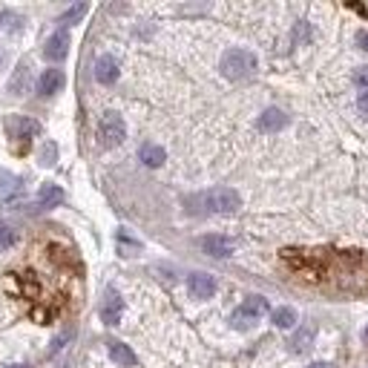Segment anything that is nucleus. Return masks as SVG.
<instances>
[{
  "mask_svg": "<svg viewBox=\"0 0 368 368\" xmlns=\"http://www.w3.org/2000/svg\"><path fill=\"white\" fill-rule=\"evenodd\" d=\"M187 204H199V213H216V216H227V213H234L242 199L236 190L230 187H213L207 193H199V196H193Z\"/></svg>",
  "mask_w": 368,
  "mask_h": 368,
  "instance_id": "nucleus-1",
  "label": "nucleus"
},
{
  "mask_svg": "<svg viewBox=\"0 0 368 368\" xmlns=\"http://www.w3.org/2000/svg\"><path fill=\"white\" fill-rule=\"evenodd\" d=\"M219 69H222L225 78L242 81V78H247V75H254V69H256V55L250 52V49L234 46V49H227V52L222 55Z\"/></svg>",
  "mask_w": 368,
  "mask_h": 368,
  "instance_id": "nucleus-2",
  "label": "nucleus"
},
{
  "mask_svg": "<svg viewBox=\"0 0 368 368\" xmlns=\"http://www.w3.org/2000/svg\"><path fill=\"white\" fill-rule=\"evenodd\" d=\"M265 314H268V299H265V297H247V299L236 308V311H234L230 322H234V328H239V331H245V328H250L254 322H259Z\"/></svg>",
  "mask_w": 368,
  "mask_h": 368,
  "instance_id": "nucleus-3",
  "label": "nucleus"
},
{
  "mask_svg": "<svg viewBox=\"0 0 368 368\" xmlns=\"http://www.w3.org/2000/svg\"><path fill=\"white\" fill-rule=\"evenodd\" d=\"M98 132H101V141L107 147H115V144H121L124 141V135H127V124L119 112H104L101 115V124H98Z\"/></svg>",
  "mask_w": 368,
  "mask_h": 368,
  "instance_id": "nucleus-4",
  "label": "nucleus"
},
{
  "mask_svg": "<svg viewBox=\"0 0 368 368\" xmlns=\"http://www.w3.org/2000/svg\"><path fill=\"white\" fill-rule=\"evenodd\" d=\"M6 130L15 141H29V135L41 132V124L32 121V119H24V115H9L6 119Z\"/></svg>",
  "mask_w": 368,
  "mask_h": 368,
  "instance_id": "nucleus-5",
  "label": "nucleus"
},
{
  "mask_svg": "<svg viewBox=\"0 0 368 368\" xmlns=\"http://www.w3.org/2000/svg\"><path fill=\"white\" fill-rule=\"evenodd\" d=\"M187 290L193 299H210L213 294H216V279H213L210 274H193L187 279Z\"/></svg>",
  "mask_w": 368,
  "mask_h": 368,
  "instance_id": "nucleus-6",
  "label": "nucleus"
},
{
  "mask_svg": "<svg viewBox=\"0 0 368 368\" xmlns=\"http://www.w3.org/2000/svg\"><path fill=\"white\" fill-rule=\"evenodd\" d=\"M121 314H124V302H121V297L109 288L107 297H104V302H101V319H104L107 325H119V322H121Z\"/></svg>",
  "mask_w": 368,
  "mask_h": 368,
  "instance_id": "nucleus-7",
  "label": "nucleus"
},
{
  "mask_svg": "<svg viewBox=\"0 0 368 368\" xmlns=\"http://www.w3.org/2000/svg\"><path fill=\"white\" fill-rule=\"evenodd\" d=\"M202 250H204L207 256L227 259L230 254H234V242H230L227 236H219V234H213V236H204V239H202Z\"/></svg>",
  "mask_w": 368,
  "mask_h": 368,
  "instance_id": "nucleus-8",
  "label": "nucleus"
},
{
  "mask_svg": "<svg viewBox=\"0 0 368 368\" xmlns=\"http://www.w3.org/2000/svg\"><path fill=\"white\" fill-rule=\"evenodd\" d=\"M95 81L107 84V87L119 81V61H115L112 55H101L98 61H95Z\"/></svg>",
  "mask_w": 368,
  "mask_h": 368,
  "instance_id": "nucleus-9",
  "label": "nucleus"
},
{
  "mask_svg": "<svg viewBox=\"0 0 368 368\" xmlns=\"http://www.w3.org/2000/svg\"><path fill=\"white\" fill-rule=\"evenodd\" d=\"M44 55L49 58V61H64V58L69 55V35L64 32V29H58L49 41H46V49H44Z\"/></svg>",
  "mask_w": 368,
  "mask_h": 368,
  "instance_id": "nucleus-10",
  "label": "nucleus"
},
{
  "mask_svg": "<svg viewBox=\"0 0 368 368\" xmlns=\"http://www.w3.org/2000/svg\"><path fill=\"white\" fill-rule=\"evenodd\" d=\"M64 81H67V75H64V69H46L44 75H41V81H37V92L44 95V98H49V95H55L58 89L64 87Z\"/></svg>",
  "mask_w": 368,
  "mask_h": 368,
  "instance_id": "nucleus-11",
  "label": "nucleus"
},
{
  "mask_svg": "<svg viewBox=\"0 0 368 368\" xmlns=\"http://www.w3.org/2000/svg\"><path fill=\"white\" fill-rule=\"evenodd\" d=\"M285 124H288V115H285L282 109H277V107L265 109V112L259 115V121H256L259 132H277V130H282Z\"/></svg>",
  "mask_w": 368,
  "mask_h": 368,
  "instance_id": "nucleus-12",
  "label": "nucleus"
},
{
  "mask_svg": "<svg viewBox=\"0 0 368 368\" xmlns=\"http://www.w3.org/2000/svg\"><path fill=\"white\" fill-rule=\"evenodd\" d=\"M107 351H109V357H112L115 362L124 365V368H132L135 362H139V360H135V354L130 351V345H124V342H119V340H109V342H107Z\"/></svg>",
  "mask_w": 368,
  "mask_h": 368,
  "instance_id": "nucleus-13",
  "label": "nucleus"
},
{
  "mask_svg": "<svg viewBox=\"0 0 368 368\" xmlns=\"http://www.w3.org/2000/svg\"><path fill=\"white\" fill-rule=\"evenodd\" d=\"M64 202V190L58 184H44L41 193H37V204L41 207H58Z\"/></svg>",
  "mask_w": 368,
  "mask_h": 368,
  "instance_id": "nucleus-14",
  "label": "nucleus"
},
{
  "mask_svg": "<svg viewBox=\"0 0 368 368\" xmlns=\"http://www.w3.org/2000/svg\"><path fill=\"white\" fill-rule=\"evenodd\" d=\"M139 156H141V161H144L147 167H161V161H164V150H161L159 144H141Z\"/></svg>",
  "mask_w": 368,
  "mask_h": 368,
  "instance_id": "nucleus-15",
  "label": "nucleus"
},
{
  "mask_svg": "<svg viewBox=\"0 0 368 368\" xmlns=\"http://www.w3.org/2000/svg\"><path fill=\"white\" fill-rule=\"evenodd\" d=\"M270 319H274L277 328H294L297 325V311H294V308H288V305H282V308H277V311L270 314Z\"/></svg>",
  "mask_w": 368,
  "mask_h": 368,
  "instance_id": "nucleus-16",
  "label": "nucleus"
},
{
  "mask_svg": "<svg viewBox=\"0 0 368 368\" xmlns=\"http://www.w3.org/2000/svg\"><path fill=\"white\" fill-rule=\"evenodd\" d=\"M17 190H21V179L0 170V196H12V193H17Z\"/></svg>",
  "mask_w": 368,
  "mask_h": 368,
  "instance_id": "nucleus-17",
  "label": "nucleus"
},
{
  "mask_svg": "<svg viewBox=\"0 0 368 368\" xmlns=\"http://www.w3.org/2000/svg\"><path fill=\"white\" fill-rule=\"evenodd\" d=\"M26 78H29V67H26V64H21V67H17V72H15V78L9 81V92L21 95V92L26 89Z\"/></svg>",
  "mask_w": 368,
  "mask_h": 368,
  "instance_id": "nucleus-18",
  "label": "nucleus"
},
{
  "mask_svg": "<svg viewBox=\"0 0 368 368\" xmlns=\"http://www.w3.org/2000/svg\"><path fill=\"white\" fill-rule=\"evenodd\" d=\"M311 340H314V328H302V331L290 340V348H294V351H305V348H311Z\"/></svg>",
  "mask_w": 368,
  "mask_h": 368,
  "instance_id": "nucleus-19",
  "label": "nucleus"
},
{
  "mask_svg": "<svg viewBox=\"0 0 368 368\" xmlns=\"http://www.w3.org/2000/svg\"><path fill=\"white\" fill-rule=\"evenodd\" d=\"M87 12V6L84 3H78V6H72V9H67L64 15H61V24H72V21H78V17Z\"/></svg>",
  "mask_w": 368,
  "mask_h": 368,
  "instance_id": "nucleus-20",
  "label": "nucleus"
},
{
  "mask_svg": "<svg viewBox=\"0 0 368 368\" xmlns=\"http://www.w3.org/2000/svg\"><path fill=\"white\" fill-rule=\"evenodd\" d=\"M15 242V230L12 227H0V250H6Z\"/></svg>",
  "mask_w": 368,
  "mask_h": 368,
  "instance_id": "nucleus-21",
  "label": "nucleus"
},
{
  "mask_svg": "<svg viewBox=\"0 0 368 368\" xmlns=\"http://www.w3.org/2000/svg\"><path fill=\"white\" fill-rule=\"evenodd\" d=\"M354 84H357L362 92H368V67L357 69V75H354Z\"/></svg>",
  "mask_w": 368,
  "mask_h": 368,
  "instance_id": "nucleus-22",
  "label": "nucleus"
},
{
  "mask_svg": "<svg viewBox=\"0 0 368 368\" xmlns=\"http://www.w3.org/2000/svg\"><path fill=\"white\" fill-rule=\"evenodd\" d=\"M294 35H297V41H308V35H311V29H308V24H299Z\"/></svg>",
  "mask_w": 368,
  "mask_h": 368,
  "instance_id": "nucleus-23",
  "label": "nucleus"
},
{
  "mask_svg": "<svg viewBox=\"0 0 368 368\" xmlns=\"http://www.w3.org/2000/svg\"><path fill=\"white\" fill-rule=\"evenodd\" d=\"M357 44H360V49H365V52H368V32H365V29H360V32H357Z\"/></svg>",
  "mask_w": 368,
  "mask_h": 368,
  "instance_id": "nucleus-24",
  "label": "nucleus"
},
{
  "mask_svg": "<svg viewBox=\"0 0 368 368\" xmlns=\"http://www.w3.org/2000/svg\"><path fill=\"white\" fill-rule=\"evenodd\" d=\"M357 104H360V109H362V112H368V92H360Z\"/></svg>",
  "mask_w": 368,
  "mask_h": 368,
  "instance_id": "nucleus-25",
  "label": "nucleus"
},
{
  "mask_svg": "<svg viewBox=\"0 0 368 368\" xmlns=\"http://www.w3.org/2000/svg\"><path fill=\"white\" fill-rule=\"evenodd\" d=\"M351 9H357V12H360V15H365V17H368V6H362V3H354V6H351Z\"/></svg>",
  "mask_w": 368,
  "mask_h": 368,
  "instance_id": "nucleus-26",
  "label": "nucleus"
},
{
  "mask_svg": "<svg viewBox=\"0 0 368 368\" xmlns=\"http://www.w3.org/2000/svg\"><path fill=\"white\" fill-rule=\"evenodd\" d=\"M308 368H328L325 362H314V365H308Z\"/></svg>",
  "mask_w": 368,
  "mask_h": 368,
  "instance_id": "nucleus-27",
  "label": "nucleus"
},
{
  "mask_svg": "<svg viewBox=\"0 0 368 368\" xmlns=\"http://www.w3.org/2000/svg\"><path fill=\"white\" fill-rule=\"evenodd\" d=\"M15 368H26V365H15Z\"/></svg>",
  "mask_w": 368,
  "mask_h": 368,
  "instance_id": "nucleus-28",
  "label": "nucleus"
}]
</instances>
